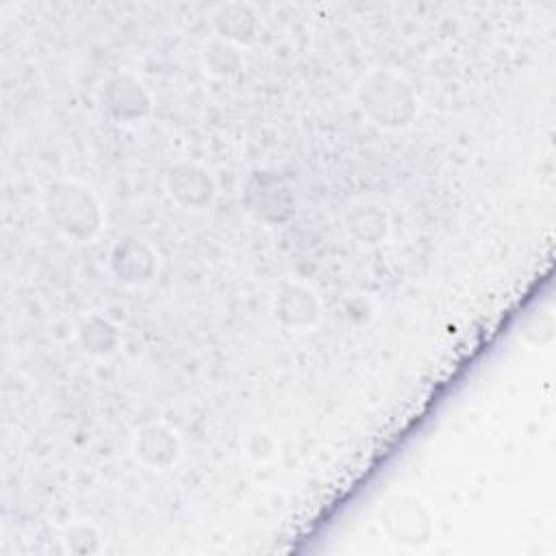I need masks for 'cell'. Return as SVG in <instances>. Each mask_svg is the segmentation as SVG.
<instances>
[{
  "label": "cell",
  "instance_id": "15",
  "mask_svg": "<svg viewBox=\"0 0 556 556\" xmlns=\"http://www.w3.org/2000/svg\"><path fill=\"white\" fill-rule=\"evenodd\" d=\"M243 452L250 460L265 463L276 456V441L265 430H252L243 441Z\"/></svg>",
  "mask_w": 556,
  "mask_h": 556
},
{
  "label": "cell",
  "instance_id": "12",
  "mask_svg": "<svg viewBox=\"0 0 556 556\" xmlns=\"http://www.w3.org/2000/svg\"><path fill=\"white\" fill-rule=\"evenodd\" d=\"M80 348L91 356H111L117 352L122 334L119 328L100 313H89L76 328Z\"/></svg>",
  "mask_w": 556,
  "mask_h": 556
},
{
  "label": "cell",
  "instance_id": "4",
  "mask_svg": "<svg viewBox=\"0 0 556 556\" xmlns=\"http://www.w3.org/2000/svg\"><path fill=\"white\" fill-rule=\"evenodd\" d=\"M243 202L248 213L267 226H282L295 215V191L276 172H252L243 189Z\"/></svg>",
  "mask_w": 556,
  "mask_h": 556
},
{
  "label": "cell",
  "instance_id": "6",
  "mask_svg": "<svg viewBox=\"0 0 556 556\" xmlns=\"http://www.w3.org/2000/svg\"><path fill=\"white\" fill-rule=\"evenodd\" d=\"M167 195L182 208L202 211L217 200V180L208 167L198 161H174L163 174Z\"/></svg>",
  "mask_w": 556,
  "mask_h": 556
},
{
  "label": "cell",
  "instance_id": "1",
  "mask_svg": "<svg viewBox=\"0 0 556 556\" xmlns=\"http://www.w3.org/2000/svg\"><path fill=\"white\" fill-rule=\"evenodd\" d=\"M356 104L363 115L384 128L404 130L417 119V93L406 78L393 70H369L356 85Z\"/></svg>",
  "mask_w": 556,
  "mask_h": 556
},
{
  "label": "cell",
  "instance_id": "3",
  "mask_svg": "<svg viewBox=\"0 0 556 556\" xmlns=\"http://www.w3.org/2000/svg\"><path fill=\"white\" fill-rule=\"evenodd\" d=\"M98 104L106 117L119 124L146 119L154 109V98L141 76L128 70L113 72L98 87Z\"/></svg>",
  "mask_w": 556,
  "mask_h": 556
},
{
  "label": "cell",
  "instance_id": "7",
  "mask_svg": "<svg viewBox=\"0 0 556 556\" xmlns=\"http://www.w3.org/2000/svg\"><path fill=\"white\" fill-rule=\"evenodd\" d=\"M271 313L282 328L306 332L319 326L324 315V304L313 287L291 280L276 291L271 302Z\"/></svg>",
  "mask_w": 556,
  "mask_h": 556
},
{
  "label": "cell",
  "instance_id": "11",
  "mask_svg": "<svg viewBox=\"0 0 556 556\" xmlns=\"http://www.w3.org/2000/svg\"><path fill=\"white\" fill-rule=\"evenodd\" d=\"M343 222H345L348 235L363 245H380L387 241L391 232L389 213L380 204L369 200L350 204Z\"/></svg>",
  "mask_w": 556,
  "mask_h": 556
},
{
  "label": "cell",
  "instance_id": "8",
  "mask_svg": "<svg viewBox=\"0 0 556 556\" xmlns=\"http://www.w3.org/2000/svg\"><path fill=\"white\" fill-rule=\"evenodd\" d=\"M130 452L141 465L150 469H169L182 456V441L169 424L150 421L135 430Z\"/></svg>",
  "mask_w": 556,
  "mask_h": 556
},
{
  "label": "cell",
  "instance_id": "9",
  "mask_svg": "<svg viewBox=\"0 0 556 556\" xmlns=\"http://www.w3.org/2000/svg\"><path fill=\"white\" fill-rule=\"evenodd\" d=\"M109 269L122 285L141 287L159 274V254L141 239H122L109 254Z\"/></svg>",
  "mask_w": 556,
  "mask_h": 556
},
{
  "label": "cell",
  "instance_id": "2",
  "mask_svg": "<svg viewBox=\"0 0 556 556\" xmlns=\"http://www.w3.org/2000/svg\"><path fill=\"white\" fill-rule=\"evenodd\" d=\"M43 208L50 224L65 237L78 243L100 235L104 211L98 195L80 180L56 178L43 191Z\"/></svg>",
  "mask_w": 556,
  "mask_h": 556
},
{
  "label": "cell",
  "instance_id": "5",
  "mask_svg": "<svg viewBox=\"0 0 556 556\" xmlns=\"http://www.w3.org/2000/svg\"><path fill=\"white\" fill-rule=\"evenodd\" d=\"M380 523L397 545L421 547L432 539V517L415 495H391L380 508Z\"/></svg>",
  "mask_w": 556,
  "mask_h": 556
},
{
  "label": "cell",
  "instance_id": "13",
  "mask_svg": "<svg viewBox=\"0 0 556 556\" xmlns=\"http://www.w3.org/2000/svg\"><path fill=\"white\" fill-rule=\"evenodd\" d=\"M200 65L213 78H235L243 70V50L213 35L200 48Z\"/></svg>",
  "mask_w": 556,
  "mask_h": 556
},
{
  "label": "cell",
  "instance_id": "10",
  "mask_svg": "<svg viewBox=\"0 0 556 556\" xmlns=\"http://www.w3.org/2000/svg\"><path fill=\"white\" fill-rule=\"evenodd\" d=\"M211 26L215 37H222L239 48H245L254 43V39L258 37L261 20L252 4L232 0L222 2L211 11Z\"/></svg>",
  "mask_w": 556,
  "mask_h": 556
},
{
  "label": "cell",
  "instance_id": "14",
  "mask_svg": "<svg viewBox=\"0 0 556 556\" xmlns=\"http://www.w3.org/2000/svg\"><path fill=\"white\" fill-rule=\"evenodd\" d=\"M63 543L72 554H96L102 547V534L89 521H74L63 530Z\"/></svg>",
  "mask_w": 556,
  "mask_h": 556
}]
</instances>
